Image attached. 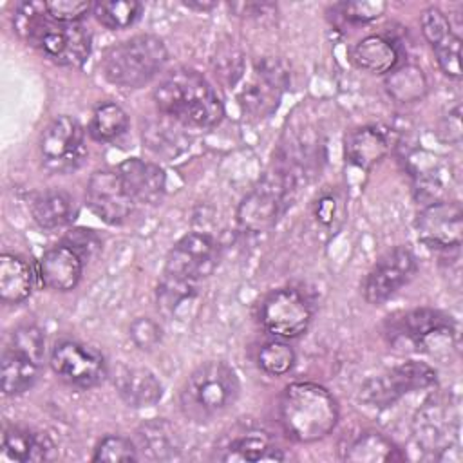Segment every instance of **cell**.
<instances>
[{
  "instance_id": "4dcf8cb0",
  "label": "cell",
  "mask_w": 463,
  "mask_h": 463,
  "mask_svg": "<svg viewBox=\"0 0 463 463\" xmlns=\"http://www.w3.org/2000/svg\"><path fill=\"white\" fill-rule=\"evenodd\" d=\"M128 125V118L125 110L116 103H101L96 107L89 132L96 141H114L121 134H125Z\"/></svg>"
},
{
  "instance_id": "cb8c5ba5",
  "label": "cell",
  "mask_w": 463,
  "mask_h": 463,
  "mask_svg": "<svg viewBox=\"0 0 463 463\" xmlns=\"http://www.w3.org/2000/svg\"><path fill=\"white\" fill-rule=\"evenodd\" d=\"M222 461H282L284 454L279 447L271 443L266 432L248 430L241 436L232 438V441L222 449Z\"/></svg>"
},
{
  "instance_id": "52a82bcc",
  "label": "cell",
  "mask_w": 463,
  "mask_h": 463,
  "mask_svg": "<svg viewBox=\"0 0 463 463\" xmlns=\"http://www.w3.org/2000/svg\"><path fill=\"white\" fill-rule=\"evenodd\" d=\"M217 264V242L208 233L192 232L168 251L163 277L197 286Z\"/></svg>"
},
{
  "instance_id": "7bdbcfd3",
  "label": "cell",
  "mask_w": 463,
  "mask_h": 463,
  "mask_svg": "<svg viewBox=\"0 0 463 463\" xmlns=\"http://www.w3.org/2000/svg\"><path fill=\"white\" fill-rule=\"evenodd\" d=\"M338 213V203L333 195H324L318 203H317V210H315V217L320 224L329 226L333 224L335 217Z\"/></svg>"
},
{
  "instance_id": "7c38bea8",
  "label": "cell",
  "mask_w": 463,
  "mask_h": 463,
  "mask_svg": "<svg viewBox=\"0 0 463 463\" xmlns=\"http://www.w3.org/2000/svg\"><path fill=\"white\" fill-rule=\"evenodd\" d=\"M90 210L109 224H121L134 212V199L123 184L118 170H98L87 184Z\"/></svg>"
},
{
  "instance_id": "f546056e",
  "label": "cell",
  "mask_w": 463,
  "mask_h": 463,
  "mask_svg": "<svg viewBox=\"0 0 463 463\" xmlns=\"http://www.w3.org/2000/svg\"><path fill=\"white\" fill-rule=\"evenodd\" d=\"M385 87L396 101L412 103L425 96L427 80L420 67L405 65L389 74V78L385 80Z\"/></svg>"
},
{
  "instance_id": "603a6c76",
  "label": "cell",
  "mask_w": 463,
  "mask_h": 463,
  "mask_svg": "<svg viewBox=\"0 0 463 463\" xmlns=\"http://www.w3.org/2000/svg\"><path fill=\"white\" fill-rule=\"evenodd\" d=\"M391 148L389 136L383 130L374 127H362L351 132L345 139V156L347 159L360 166L371 168L374 166Z\"/></svg>"
},
{
  "instance_id": "2e32d148",
  "label": "cell",
  "mask_w": 463,
  "mask_h": 463,
  "mask_svg": "<svg viewBox=\"0 0 463 463\" xmlns=\"http://www.w3.org/2000/svg\"><path fill=\"white\" fill-rule=\"evenodd\" d=\"M288 83V72L277 60H264L257 65V80L250 83L242 94L241 103L244 110L255 116H268L277 109L280 90Z\"/></svg>"
},
{
  "instance_id": "6da1fadb",
  "label": "cell",
  "mask_w": 463,
  "mask_h": 463,
  "mask_svg": "<svg viewBox=\"0 0 463 463\" xmlns=\"http://www.w3.org/2000/svg\"><path fill=\"white\" fill-rule=\"evenodd\" d=\"M154 99L159 112L186 128H210L224 116L222 101L213 87L192 69L168 72L156 87Z\"/></svg>"
},
{
  "instance_id": "9c48e42d",
  "label": "cell",
  "mask_w": 463,
  "mask_h": 463,
  "mask_svg": "<svg viewBox=\"0 0 463 463\" xmlns=\"http://www.w3.org/2000/svg\"><path fill=\"white\" fill-rule=\"evenodd\" d=\"M52 371L74 387H94L107 376V364L99 351L80 342L65 340L51 353Z\"/></svg>"
},
{
  "instance_id": "d6a6232c",
  "label": "cell",
  "mask_w": 463,
  "mask_h": 463,
  "mask_svg": "<svg viewBox=\"0 0 463 463\" xmlns=\"http://www.w3.org/2000/svg\"><path fill=\"white\" fill-rule=\"evenodd\" d=\"M49 18L45 2H20L13 13V29L14 33L33 45L36 34L40 33L43 22Z\"/></svg>"
},
{
  "instance_id": "74e56055",
  "label": "cell",
  "mask_w": 463,
  "mask_h": 463,
  "mask_svg": "<svg viewBox=\"0 0 463 463\" xmlns=\"http://www.w3.org/2000/svg\"><path fill=\"white\" fill-rule=\"evenodd\" d=\"M421 31L427 42L434 45L439 40H443L447 34H450L452 27L443 11H439L438 7H429L421 13Z\"/></svg>"
},
{
  "instance_id": "f35d334b",
  "label": "cell",
  "mask_w": 463,
  "mask_h": 463,
  "mask_svg": "<svg viewBox=\"0 0 463 463\" xmlns=\"http://www.w3.org/2000/svg\"><path fill=\"white\" fill-rule=\"evenodd\" d=\"M387 4L382 0H354L342 4V14L351 22H371L383 14Z\"/></svg>"
},
{
  "instance_id": "9a60e30c",
  "label": "cell",
  "mask_w": 463,
  "mask_h": 463,
  "mask_svg": "<svg viewBox=\"0 0 463 463\" xmlns=\"http://www.w3.org/2000/svg\"><path fill=\"white\" fill-rule=\"evenodd\" d=\"M391 333L394 340H402L425 351L430 347L432 340H441L443 336H452V322L439 311L434 309H414L405 313L400 320L392 322Z\"/></svg>"
},
{
  "instance_id": "484cf974",
  "label": "cell",
  "mask_w": 463,
  "mask_h": 463,
  "mask_svg": "<svg viewBox=\"0 0 463 463\" xmlns=\"http://www.w3.org/2000/svg\"><path fill=\"white\" fill-rule=\"evenodd\" d=\"M351 58L356 67L373 74H383L394 69L398 61V51L391 40L374 34L362 38L353 47Z\"/></svg>"
},
{
  "instance_id": "ab89813d",
  "label": "cell",
  "mask_w": 463,
  "mask_h": 463,
  "mask_svg": "<svg viewBox=\"0 0 463 463\" xmlns=\"http://www.w3.org/2000/svg\"><path fill=\"white\" fill-rule=\"evenodd\" d=\"M130 338L139 349L150 351L161 342V329L154 320L141 317L130 324Z\"/></svg>"
},
{
  "instance_id": "ba28073f",
  "label": "cell",
  "mask_w": 463,
  "mask_h": 463,
  "mask_svg": "<svg viewBox=\"0 0 463 463\" xmlns=\"http://www.w3.org/2000/svg\"><path fill=\"white\" fill-rule=\"evenodd\" d=\"M33 45L58 65L80 67L90 54V33L80 22L65 24L49 16Z\"/></svg>"
},
{
  "instance_id": "e0dca14e",
  "label": "cell",
  "mask_w": 463,
  "mask_h": 463,
  "mask_svg": "<svg viewBox=\"0 0 463 463\" xmlns=\"http://www.w3.org/2000/svg\"><path fill=\"white\" fill-rule=\"evenodd\" d=\"M116 170L136 204H156L161 201L166 179L157 165L132 157L123 161Z\"/></svg>"
},
{
  "instance_id": "83f0119b",
  "label": "cell",
  "mask_w": 463,
  "mask_h": 463,
  "mask_svg": "<svg viewBox=\"0 0 463 463\" xmlns=\"http://www.w3.org/2000/svg\"><path fill=\"white\" fill-rule=\"evenodd\" d=\"M344 459L351 463H383L400 461L403 456L389 438L376 430H365L345 447Z\"/></svg>"
},
{
  "instance_id": "7a4b0ae2",
  "label": "cell",
  "mask_w": 463,
  "mask_h": 463,
  "mask_svg": "<svg viewBox=\"0 0 463 463\" xmlns=\"http://www.w3.org/2000/svg\"><path fill=\"white\" fill-rule=\"evenodd\" d=\"M280 423L295 441L309 443L327 436L338 421V405L333 394L318 383H289L280 396Z\"/></svg>"
},
{
  "instance_id": "3957f363",
  "label": "cell",
  "mask_w": 463,
  "mask_h": 463,
  "mask_svg": "<svg viewBox=\"0 0 463 463\" xmlns=\"http://www.w3.org/2000/svg\"><path fill=\"white\" fill-rule=\"evenodd\" d=\"M235 371L224 362L195 367L181 389V409L194 421H210L226 412L239 396Z\"/></svg>"
},
{
  "instance_id": "ee69618b",
  "label": "cell",
  "mask_w": 463,
  "mask_h": 463,
  "mask_svg": "<svg viewBox=\"0 0 463 463\" xmlns=\"http://www.w3.org/2000/svg\"><path fill=\"white\" fill-rule=\"evenodd\" d=\"M445 132L449 134V143H458L461 137V121H459V107L454 109V112H449V118H445Z\"/></svg>"
},
{
  "instance_id": "836d02e7",
  "label": "cell",
  "mask_w": 463,
  "mask_h": 463,
  "mask_svg": "<svg viewBox=\"0 0 463 463\" xmlns=\"http://www.w3.org/2000/svg\"><path fill=\"white\" fill-rule=\"evenodd\" d=\"M259 367L271 376H282L286 374L293 364H295V353L293 349L279 340L273 342H266L260 349H259V356H257Z\"/></svg>"
},
{
  "instance_id": "d4e9b609",
  "label": "cell",
  "mask_w": 463,
  "mask_h": 463,
  "mask_svg": "<svg viewBox=\"0 0 463 463\" xmlns=\"http://www.w3.org/2000/svg\"><path fill=\"white\" fill-rule=\"evenodd\" d=\"M31 213L43 230L61 228L74 217V201L67 192L47 190L33 199Z\"/></svg>"
},
{
  "instance_id": "e575fe53",
  "label": "cell",
  "mask_w": 463,
  "mask_h": 463,
  "mask_svg": "<svg viewBox=\"0 0 463 463\" xmlns=\"http://www.w3.org/2000/svg\"><path fill=\"white\" fill-rule=\"evenodd\" d=\"M441 71L450 78L461 76V38L454 33L432 45Z\"/></svg>"
},
{
  "instance_id": "5b68a950",
  "label": "cell",
  "mask_w": 463,
  "mask_h": 463,
  "mask_svg": "<svg viewBox=\"0 0 463 463\" xmlns=\"http://www.w3.org/2000/svg\"><path fill=\"white\" fill-rule=\"evenodd\" d=\"M40 154L43 166L54 174L76 170L87 156L81 125L71 116L54 118L42 132Z\"/></svg>"
},
{
  "instance_id": "8992f818",
  "label": "cell",
  "mask_w": 463,
  "mask_h": 463,
  "mask_svg": "<svg viewBox=\"0 0 463 463\" xmlns=\"http://www.w3.org/2000/svg\"><path fill=\"white\" fill-rule=\"evenodd\" d=\"M436 382V371L425 362L409 360L387 373L367 380L360 389V400L371 407H389L407 392L427 389Z\"/></svg>"
},
{
  "instance_id": "5bb4252c",
  "label": "cell",
  "mask_w": 463,
  "mask_h": 463,
  "mask_svg": "<svg viewBox=\"0 0 463 463\" xmlns=\"http://www.w3.org/2000/svg\"><path fill=\"white\" fill-rule=\"evenodd\" d=\"M463 221L458 203H434L418 217L420 239L434 248H458L461 242Z\"/></svg>"
},
{
  "instance_id": "ac0fdd59",
  "label": "cell",
  "mask_w": 463,
  "mask_h": 463,
  "mask_svg": "<svg viewBox=\"0 0 463 463\" xmlns=\"http://www.w3.org/2000/svg\"><path fill=\"white\" fill-rule=\"evenodd\" d=\"M43 358L14 344H5L0 364L2 391L7 396L25 392L38 378L40 364Z\"/></svg>"
},
{
  "instance_id": "44dd1931",
  "label": "cell",
  "mask_w": 463,
  "mask_h": 463,
  "mask_svg": "<svg viewBox=\"0 0 463 463\" xmlns=\"http://www.w3.org/2000/svg\"><path fill=\"white\" fill-rule=\"evenodd\" d=\"M184 128V125L161 112L159 116L146 119L143 127V143L159 156L174 157L190 146V137Z\"/></svg>"
},
{
  "instance_id": "ffe728a7",
  "label": "cell",
  "mask_w": 463,
  "mask_h": 463,
  "mask_svg": "<svg viewBox=\"0 0 463 463\" xmlns=\"http://www.w3.org/2000/svg\"><path fill=\"white\" fill-rule=\"evenodd\" d=\"M114 385L121 400L136 409L152 407L163 392L156 374L143 367H121L114 376Z\"/></svg>"
},
{
  "instance_id": "7402d4cb",
  "label": "cell",
  "mask_w": 463,
  "mask_h": 463,
  "mask_svg": "<svg viewBox=\"0 0 463 463\" xmlns=\"http://www.w3.org/2000/svg\"><path fill=\"white\" fill-rule=\"evenodd\" d=\"M2 449L7 458L20 463L45 461L54 456V443L45 434L22 427H9L4 430Z\"/></svg>"
},
{
  "instance_id": "60d3db41",
  "label": "cell",
  "mask_w": 463,
  "mask_h": 463,
  "mask_svg": "<svg viewBox=\"0 0 463 463\" xmlns=\"http://www.w3.org/2000/svg\"><path fill=\"white\" fill-rule=\"evenodd\" d=\"M65 246L72 248L81 259L83 257H90L94 251L99 250L101 242L99 239L92 233V230H83V228H78V230H71L63 241Z\"/></svg>"
},
{
  "instance_id": "4316f807",
  "label": "cell",
  "mask_w": 463,
  "mask_h": 463,
  "mask_svg": "<svg viewBox=\"0 0 463 463\" xmlns=\"http://www.w3.org/2000/svg\"><path fill=\"white\" fill-rule=\"evenodd\" d=\"M33 291V271L29 264L11 253L0 257V298L7 304L24 302Z\"/></svg>"
},
{
  "instance_id": "8d00e7d4",
  "label": "cell",
  "mask_w": 463,
  "mask_h": 463,
  "mask_svg": "<svg viewBox=\"0 0 463 463\" xmlns=\"http://www.w3.org/2000/svg\"><path fill=\"white\" fill-rule=\"evenodd\" d=\"M45 5L52 20L65 22V24L80 22L92 7L90 2H85V0H51V2H45Z\"/></svg>"
},
{
  "instance_id": "8fae6325",
  "label": "cell",
  "mask_w": 463,
  "mask_h": 463,
  "mask_svg": "<svg viewBox=\"0 0 463 463\" xmlns=\"http://www.w3.org/2000/svg\"><path fill=\"white\" fill-rule=\"evenodd\" d=\"M416 271V259L407 248H394L376 260L364 284V297L369 304H382L405 286Z\"/></svg>"
},
{
  "instance_id": "1f68e13d",
  "label": "cell",
  "mask_w": 463,
  "mask_h": 463,
  "mask_svg": "<svg viewBox=\"0 0 463 463\" xmlns=\"http://www.w3.org/2000/svg\"><path fill=\"white\" fill-rule=\"evenodd\" d=\"M141 4L136 0L96 2L92 5L96 20L109 29H127L141 14Z\"/></svg>"
},
{
  "instance_id": "d590c367",
  "label": "cell",
  "mask_w": 463,
  "mask_h": 463,
  "mask_svg": "<svg viewBox=\"0 0 463 463\" xmlns=\"http://www.w3.org/2000/svg\"><path fill=\"white\" fill-rule=\"evenodd\" d=\"M94 461H136L137 449L121 436H105L94 449Z\"/></svg>"
},
{
  "instance_id": "4fadbf2b",
  "label": "cell",
  "mask_w": 463,
  "mask_h": 463,
  "mask_svg": "<svg viewBox=\"0 0 463 463\" xmlns=\"http://www.w3.org/2000/svg\"><path fill=\"white\" fill-rule=\"evenodd\" d=\"M282 197L284 183L280 179H264L242 199L237 212L239 224L251 233L269 230L279 217Z\"/></svg>"
},
{
  "instance_id": "d6986e66",
  "label": "cell",
  "mask_w": 463,
  "mask_h": 463,
  "mask_svg": "<svg viewBox=\"0 0 463 463\" xmlns=\"http://www.w3.org/2000/svg\"><path fill=\"white\" fill-rule=\"evenodd\" d=\"M81 268L83 259L65 244L47 250L38 262L42 282L56 291L72 289L81 277Z\"/></svg>"
},
{
  "instance_id": "b9f144b4",
  "label": "cell",
  "mask_w": 463,
  "mask_h": 463,
  "mask_svg": "<svg viewBox=\"0 0 463 463\" xmlns=\"http://www.w3.org/2000/svg\"><path fill=\"white\" fill-rule=\"evenodd\" d=\"M215 74H219L221 80H224L226 83H233L241 72H242V60L239 52H233V49H224L217 52L215 58Z\"/></svg>"
},
{
  "instance_id": "30bf717a",
  "label": "cell",
  "mask_w": 463,
  "mask_h": 463,
  "mask_svg": "<svg viewBox=\"0 0 463 463\" xmlns=\"http://www.w3.org/2000/svg\"><path fill=\"white\" fill-rule=\"evenodd\" d=\"M264 329L280 338L300 336L311 322L307 300L291 288H282L266 297L260 307Z\"/></svg>"
},
{
  "instance_id": "f1b7e54d",
  "label": "cell",
  "mask_w": 463,
  "mask_h": 463,
  "mask_svg": "<svg viewBox=\"0 0 463 463\" xmlns=\"http://www.w3.org/2000/svg\"><path fill=\"white\" fill-rule=\"evenodd\" d=\"M137 450L150 459H168L179 452V439L166 420H150L137 429Z\"/></svg>"
},
{
  "instance_id": "277c9868",
  "label": "cell",
  "mask_w": 463,
  "mask_h": 463,
  "mask_svg": "<svg viewBox=\"0 0 463 463\" xmlns=\"http://www.w3.org/2000/svg\"><path fill=\"white\" fill-rule=\"evenodd\" d=\"M165 43L152 34H139L112 45L103 56L105 78L127 89L146 85L166 63Z\"/></svg>"
},
{
  "instance_id": "f6af8a7d",
  "label": "cell",
  "mask_w": 463,
  "mask_h": 463,
  "mask_svg": "<svg viewBox=\"0 0 463 463\" xmlns=\"http://www.w3.org/2000/svg\"><path fill=\"white\" fill-rule=\"evenodd\" d=\"M186 7H192V9H210L213 7V4H204V2H184Z\"/></svg>"
}]
</instances>
